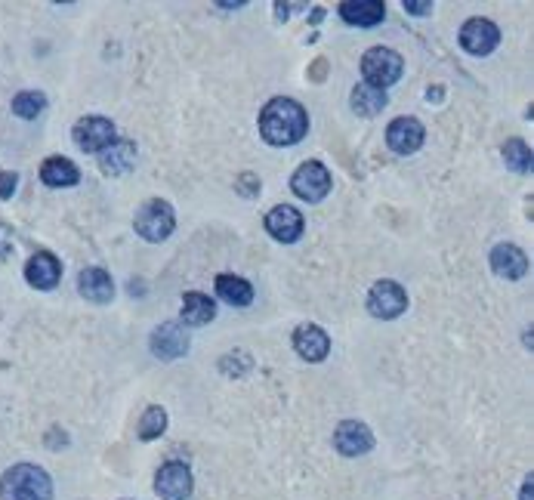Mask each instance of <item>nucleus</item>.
Wrapping results in <instances>:
<instances>
[{
	"instance_id": "nucleus-19",
	"label": "nucleus",
	"mask_w": 534,
	"mask_h": 500,
	"mask_svg": "<svg viewBox=\"0 0 534 500\" xmlns=\"http://www.w3.org/2000/svg\"><path fill=\"white\" fill-rule=\"evenodd\" d=\"M41 180H44V186H50V189H68V186H78V180H81V173H78V167L71 164L68 158H47L44 164H41Z\"/></svg>"
},
{
	"instance_id": "nucleus-10",
	"label": "nucleus",
	"mask_w": 534,
	"mask_h": 500,
	"mask_svg": "<svg viewBox=\"0 0 534 500\" xmlns=\"http://www.w3.org/2000/svg\"><path fill=\"white\" fill-rule=\"evenodd\" d=\"M266 232L281 244H294L303 235V213L291 204H275L266 213Z\"/></svg>"
},
{
	"instance_id": "nucleus-25",
	"label": "nucleus",
	"mask_w": 534,
	"mask_h": 500,
	"mask_svg": "<svg viewBox=\"0 0 534 500\" xmlns=\"http://www.w3.org/2000/svg\"><path fill=\"white\" fill-rule=\"evenodd\" d=\"M164 430H167V411L161 405L146 408V414H142V420H139V439L152 442V439L164 436Z\"/></svg>"
},
{
	"instance_id": "nucleus-23",
	"label": "nucleus",
	"mask_w": 534,
	"mask_h": 500,
	"mask_svg": "<svg viewBox=\"0 0 534 500\" xmlns=\"http://www.w3.org/2000/svg\"><path fill=\"white\" fill-rule=\"evenodd\" d=\"M217 294L229 303V306H251L254 300V288L247 278H238V275H217Z\"/></svg>"
},
{
	"instance_id": "nucleus-9",
	"label": "nucleus",
	"mask_w": 534,
	"mask_h": 500,
	"mask_svg": "<svg viewBox=\"0 0 534 500\" xmlns=\"http://www.w3.org/2000/svg\"><path fill=\"white\" fill-rule=\"evenodd\" d=\"M497 44H501V28H497L491 19L476 16L460 28V47L473 56H488Z\"/></svg>"
},
{
	"instance_id": "nucleus-17",
	"label": "nucleus",
	"mask_w": 534,
	"mask_h": 500,
	"mask_svg": "<svg viewBox=\"0 0 534 500\" xmlns=\"http://www.w3.org/2000/svg\"><path fill=\"white\" fill-rule=\"evenodd\" d=\"M78 294L90 303H109L115 297V284L112 275L99 269V266H87L78 275Z\"/></svg>"
},
{
	"instance_id": "nucleus-15",
	"label": "nucleus",
	"mask_w": 534,
	"mask_h": 500,
	"mask_svg": "<svg viewBox=\"0 0 534 500\" xmlns=\"http://www.w3.org/2000/svg\"><path fill=\"white\" fill-rule=\"evenodd\" d=\"M152 352L158 355L161 362H173V359H183L189 352V337L180 325H161L152 334Z\"/></svg>"
},
{
	"instance_id": "nucleus-18",
	"label": "nucleus",
	"mask_w": 534,
	"mask_h": 500,
	"mask_svg": "<svg viewBox=\"0 0 534 500\" xmlns=\"http://www.w3.org/2000/svg\"><path fill=\"white\" fill-rule=\"evenodd\" d=\"M386 90H377L371 84H355L352 87V96H349V105H352V112L355 115H362V118H374L386 109Z\"/></svg>"
},
{
	"instance_id": "nucleus-13",
	"label": "nucleus",
	"mask_w": 534,
	"mask_h": 500,
	"mask_svg": "<svg viewBox=\"0 0 534 500\" xmlns=\"http://www.w3.org/2000/svg\"><path fill=\"white\" fill-rule=\"evenodd\" d=\"M62 278V263L50 254V250H38L28 263H25V281L38 291H53Z\"/></svg>"
},
{
	"instance_id": "nucleus-27",
	"label": "nucleus",
	"mask_w": 534,
	"mask_h": 500,
	"mask_svg": "<svg viewBox=\"0 0 534 500\" xmlns=\"http://www.w3.org/2000/svg\"><path fill=\"white\" fill-rule=\"evenodd\" d=\"M16 186H19V173H13V170L0 173V198L10 201L16 195Z\"/></svg>"
},
{
	"instance_id": "nucleus-6",
	"label": "nucleus",
	"mask_w": 534,
	"mask_h": 500,
	"mask_svg": "<svg viewBox=\"0 0 534 500\" xmlns=\"http://www.w3.org/2000/svg\"><path fill=\"white\" fill-rule=\"evenodd\" d=\"M291 189L300 201H309V204H318L325 201L328 192H331V173L325 164L318 161H306L297 167V173L291 176Z\"/></svg>"
},
{
	"instance_id": "nucleus-24",
	"label": "nucleus",
	"mask_w": 534,
	"mask_h": 500,
	"mask_svg": "<svg viewBox=\"0 0 534 500\" xmlns=\"http://www.w3.org/2000/svg\"><path fill=\"white\" fill-rule=\"evenodd\" d=\"M44 109H47V96L38 90H22L19 96H13V115H19L25 121L38 118Z\"/></svg>"
},
{
	"instance_id": "nucleus-1",
	"label": "nucleus",
	"mask_w": 534,
	"mask_h": 500,
	"mask_svg": "<svg viewBox=\"0 0 534 500\" xmlns=\"http://www.w3.org/2000/svg\"><path fill=\"white\" fill-rule=\"evenodd\" d=\"M309 133V115L297 99L275 96L260 112V136L269 146H297Z\"/></svg>"
},
{
	"instance_id": "nucleus-22",
	"label": "nucleus",
	"mask_w": 534,
	"mask_h": 500,
	"mask_svg": "<svg viewBox=\"0 0 534 500\" xmlns=\"http://www.w3.org/2000/svg\"><path fill=\"white\" fill-rule=\"evenodd\" d=\"M340 16L346 25H359V28H371L377 22H383L386 7L377 4V0H362V4H340Z\"/></svg>"
},
{
	"instance_id": "nucleus-3",
	"label": "nucleus",
	"mask_w": 534,
	"mask_h": 500,
	"mask_svg": "<svg viewBox=\"0 0 534 500\" xmlns=\"http://www.w3.org/2000/svg\"><path fill=\"white\" fill-rule=\"evenodd\" d=\"M402 56L389 47H371L365 56H362V75H365V84L377 87V90H386L393 87L399 78H402Z\"/></svg>"
},
{
	"instance_id": "nucleus-29",
	"label": "nucleus",
	"mask_w": 534,
	"mask_h": 500,
	"mask_svg": "<svg viewBox=\"0 0 534 500\" xmlns=\"http://www.w3.org/2000/svg\"><path fill=\"white\" fill-rule=\"evenodd\" d=\"M405 10L414 13V16H430V13H433V4H414V0H408Z\"/></svg>"
},
{
	"instance_id": "nucleus-14",
	"label": "nucleus",
	"mask_w": 534,
	"mask_h": 500,
	"mask_svg": "<svg viewBox=\"0 0 534 500\" xmlns=\"http://www.w3.org/2000/svg\"><path fill=\"white\" fill-rule=\"evenodd\" d=\"M294 349L306 362H325L328 352H331V337H328L325 328H318V325H300L294 331Z\"/></svg>"
},
{
	"instance_id": "nucleus-26",
	"label": "nucleus",
	"mask_w": 534,
	"mask_h": 500,
	"mask_svg": "<svg viewBox=\"0 0 534 500\" xmlns=\"http://www.w3.org/2000/svg\"><path fill=\"white\" fill-rule=\"evenodd\" d=\"M504 161H507L510 170H516V173H528V170H531V149H528V142L519 139V136L507 139V146H504Z\"/></svg>"
},
{
	"instance_id": "nucleus-11",
	"label": "nucleus",
	"mask_w": 534,
	"mask_h": 500,
	"mask_svg": "<svg viewBox=\"0 0 534 500\" xmlns=\"http://www.w3.org/2000/svg\"><path fill=\"white\" fill-rule=\"evenodd\" d=\"M426 139V130L417 118H396L386 127V146L396 155H414Z\"/></svg>"
},
{
	"instance_id": "nucleus-5",
	"label": "nucleus",
	"mask_w": 534,
	"mask_h": 500,
	"mask_svg": "<svg viewBox=\"0 0 534 500\" xmlns=\"http://www.w3.org/2000/svg\"><path fill=\"white\" fill-rule=\"evenodd\" d=\"M71 139H75V146L87 155H96V152H105L112 146V142L118 139L115 133V124L109 118L102 115H87L75 124V130H71Z\"/></svg>"
},
{
	"instance_id": "nucleus-20",
	"label": "nucleus",
	"mask_w": 534,
	"mask_h": 500,
	"mask_svg": "<svg viewBox=\"0 0 534 500\" xmlns=\"http://www.w3.org/2000/svg\"><path fill=\"white\" fill-rule=\"evenodd\" d=\"M102 170L105 173H112V176H121V173H127L133 164H136V142H130V139H115L109 149L102 152Z\"/></svg>"
},
{
	"instance_id": "nucleus-4",
	"label": "nucleus",
	"mask_w": 534,
	"mask_h": 500,
	"mask_svg": "<svg viewBox=\"0 0 534 500\" xmlns=\"http://www.w3.org/2000/svg\"><path fill=\"white\" fill-rule=\"evenodd\" d=\"M133 226H136V235H139V238H146V241L158 244V241L170 238V232L176 229L173 207H170L167 201H161V198H152V201H146V204L136 210Z\"/></svg>"
},
{
	"instance_id": "nucleus-8",
	"label": "nucleus",
	"mask_w": 534,
	"mask_h": 500,
	"mask_svg": "<svg viewBox=\"0 0 534 500\" xmlns=\"http://www.w3.org/2000/svg\"><path fill=\"white\" fill-rule=\"evenodd\" d=\"M155 491L161 500H189L192 497V473L186 463L167 460L155 476Z\"/></svg>"
},
{
	"instance_id": "nucleus-21",
	"label": "nucleus",
	"mask_w": 534,
	"mask_h": 500,
	"mask_svg": "<svg viewBox=\"0 0 534 500\" xmlns=\"http://www.w3.org/2000/svg\"><path fill=\"white\" fill-rule=\"evenodd\" d=\"M217 318V303H213L207 294H186L183 297V321L192 328H201V325H210V321Z\"/></svg>"
},
{
	"instance_id": "nucleus-28",
	"label": "nucleus",
	"mask_w": 534,
	"mask_h": 500,
	"mask_svg": "<svg viewBox=\"0 0 534 500\" xmlns=\"http://www.w3.org/2000/svg\"><path fill=\"white\" fill-rule=\"evenodd\" d=\"M13 254V229L0 223V263H7Z\"/></svg>"
},
{
	"instance_id": "nucleus-12",
	"label": "nucleus",
	"mask_w": 534,
	"mask_h": 500,
	"mask_svg": "<svg viewBox=\"0 0 534 500\" xmlns=\"http://www.w3.org/2000/svg\"><path fill=\"white\" fill-rule=\"evenodd\" d=\"M334 448L343 457H362L374 448V436L365 423L359 420H343L337 430H334Z\"/></svg>"
},
{
	"instance_id": "nucleus-16",
	"label": "nucleus",
	"mask_w": 534,
	"mask_h": 500,
	"mask_svg": "<svg viewBox=\"0 0 534 500\" xmlns=\"http://www.w3.org/2000/svg\"><path fill=\"white\" fill-rule=\"evenodd\" d=\"M494 275H501L507 281H516L528 272V257H525V250H519L516 244H497L491 250V257H488Z\"/></svg>"
},
{
	"instance_id": "nucleus-7",
	"label": "nucleus",
	"mask_w": 534,
	"mask_h": 500,
	"mask_svg": "<svg viewBox=\"0 0 534 500\" xmlns=\"http://www.w3.org/2000/svg\"><path fill=\"white\" fill-rule=\"evenodd\" d=\"M368 309H371L374 318H386V321L399 318L408 309V294H405V288L399 281L380 278L371 288V294H368Z\"/></svg>"
},
{
	"instance_id": "nucleus-2",
	"label": "nucleus",
	"mask_w": 534,
	"mask_h": 500,
	"mask_svg": "<svg viewBox=\"0 0 534 500\" xmlns=\"http://www.w3.org/2000/svg\"><path fill=\"white\" fill-rule=\"evenodd\" d=\"M0 500H53V479L34 463H16L0 476Z\"/></svg>"
},
{
	"instance_id": "nucleus-30",
	"label": "nucleus",
	"mask_w": 534,
	"mask_h": 500,
	"mask_svg": "<svg viewBox=\"0 0 534 500\" xmlns=\"http://www.w3.org/2000/svg\"><path fill=\"white\" fill-rule=\"evenodd\" d=\"M531 491H534V479L528 476V479L522 482V491H519V500H534V497H531Z\"/></svg>"
}]
</instances>
